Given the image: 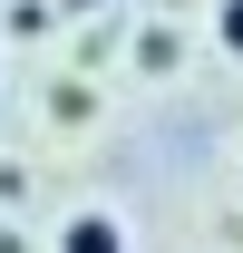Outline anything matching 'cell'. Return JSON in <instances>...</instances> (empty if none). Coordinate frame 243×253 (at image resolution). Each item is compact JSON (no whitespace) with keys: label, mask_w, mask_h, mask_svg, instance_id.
Returning a JSON list of instances; mask_svg holds the SVG:
<instances>
[{"label":"cell","mask_w":243,"mask_h":253,"mask_svg":"<svg viewBox=\"0 0 243 253\" xmlns=\"http://www.w3.org/2000/svg\"><path fill=\"white\" fill-rule=\"evenodd\" d=\"M59 253H126V234H117L107 214H78V224H68V244H59Z\"/></svg>","instance_id":"obj_1"},{"label":"cell","mask_w":243,"mask_h":253,"mask_svg":"<svg viewBox=\"0 0 243 253\" xmlns=\"http://www.w3.org/2000/svg\"><path fill=\"white\" fill-rule=\"evenodd\" d=\"M224 49H243V0H224Z\"/></svg>","instance_id":"obj_2"},{"label":"cell","mask_w":243,"mask_h":253,"mask_svg":"<svg viewBox=\"0 0 243 253\" xmlns=\"http://www.w3.org/2000/svg\"><path fill=\"white\" fill-rule=\"evenodd\" d=\"M68 10H88V0H68Z\"/></svg>","instance_id":"obj_3"}]
</instances>
